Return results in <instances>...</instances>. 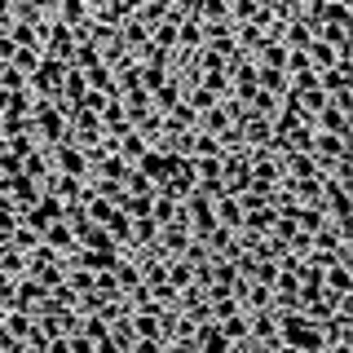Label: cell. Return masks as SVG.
Instances as JSON below:
<instances>
[{
	"instance_id": "1",
	"label": "cell",
	"mask_w": 353,
	"mask_h": 353,
	"mask_svg": "<svg viewBox=\"0 0 353 353\" xmlns=\"http://www.w3.org/2000/svg\"><path fill=\"white\" fill-rule=\"evenodd\" d=\"M31 132H36L40 146H58V141L66 137V110H62V102H44V97H36Z\"/></svg>"
},
{
	"instance_id": "36",
	"label": "cell",
	"mask_w": 353,
	"mask_h": 353,
	"mask_svg": "<svg viewBox=\"0 0 353 353\" xmlns=\"http://www.w3.org/2000/svg\"><path fill=\"white\" fill-rule=\"evenodd\" d=\"M66 353H93V340L75 331V336H66Z\"/></svg>"
},
{
	"instance_id": "21",
	"label": "cell",
	"mask_w": 353,
	"mask_h": 353,
	"mask_svg": "<svg viewBox=\"0 0 353 353\" xmlns=\"http://www.w3.org/2000/svg\"><path fill=\"white\" fill-rule=\"evenodd\" d=\"M9 199H14L18 208H31L40 199V181H31V176H9Z\"/></svg>"
},
{
	"instance_id": "16",
	"label": "cell",
	"mask_w": 353,
	"mask_h": 353,
	"mask_svg": "<svg viewBox=\"0 0 353 353\" xmlns=\"http://www.w3.org/2000/svg\"><path fill=\"white\" fill-rule=\"evenodd\" d=\"M212 216H216V225H225V230H243V208H239L234 194H216L212 199Z\"/></svg>"
},
{
	"instance_id": "24",
	"label": "cell",
	"mask_w": 353,
	"mask_h": 353,
	"mask_svg": "<svg viewBox=\"0 0 353 353\" xmlns=\"http://www.w3.org/2000/svg\"><path fill=\"white\" fill-rule=\"evenodd\" d=\"M0 270H5L9 279H22V274H27V252H18L14 243H5V248H0Z\"/></svg>"
},
{
	"instance_id": "26",
	"label": "cell",
	"mask_w": 353,
	"mask_h": 353,
	"mask_svg": "<svg viewBox=\"0 0 353 353\" xmlns=\"http://www.w3.org/2000/svg\"><path fill=\"white\" fill-rule=\"evenodd\" d=\"M150 216L159 221V225H168V221H176V216H181V203H176V199H168V194H159V190H154V199H150Z\"/></svg>"
},
{
	"instance_id": "37",
	"label": "cell",
	"mask_w": 353,
	"mask_h": 353,
	"mask_svg": "<svg viewBox=\"0 0 353 353\" xmlns=\"http://www.w3.org/2000/svg\"><path fill=\"white\" fill-rule=\"evenodd\" d=\"M168 345H163V340H132V349L128 353H163Z\"/></svg>"
},
{
	"instance_id": "3",
	"label": "cell",
	"mask_w": 353,
	"mask_h": 353,
	"mask_svg": "<svg viewBox=\"0 0 353 353\" xmlns=\"http://www.w3.org/2000/svg\"><path fill=\"white\" fill-rule=\"evenodd\" d=\"M243 314H248V309H243ZM248 340L252 345H265V349L279 345V309H252L248 314Z\"/></svg>"
},
{
	"instance_id": "10",
	"label": "cell",
	"mask_w": 353,
	"mask_h": 353,
	"mask_svg": "<svg viewBox=\"0 0 353 353\" xmlns=\"http://www.w3.org/2000/svg\"><path fill=\"white\" fill-rule=\"evenodd\" d=\"M274 225H279V208H252V212H243V234H256V239H265V234H274Z\"/></svg>"
},
{
	"instance_id": "39",
	"label": "cell",
	"mask_w": 353,
	"mask_h": 353,
	"mask_svg": "<svg viewBox=\"0 0 353 353\" xmlns=\"http://www.w3.org/2000/svg\"><path fill=\"white\" fill-rule=\"evenodd\" d=\"M84 5H88V14H93V18H97V14H102V9L110 5V0H84Z\"/></svg>"
},
{
	"instance_id": "34",
	"label": "cell",
	"mask_w": 353,
	"mask_h": 353,
	"mask_svg": "<svg viewBox=\"0 0 353 353\" xmlns=\"http://www.w3.org/2000/svg\"><path fill=\"white\" fill-rule=\"evenodd\" d=\"M301 5H305V0H270L274 18H296V14H301Z\"/></svg>"
},
{
	"instance_id": "20",
	"label": "cell",
	"mask_w": 353,
	"mask_h": 353,
	"mask_svg": "<svg viewBox=\"0 0 353 353\" xmlns=\"http://www.w3.org/2000/svg\"><path fill=\"white\" fill-rule=\"evenodd\" d=\"M110 75H115V93L141 88V62H137V58H124L119 66H110Z\"/></svg>"
},
{
	"instance_id": "14",
	"label": "cell",
	"mask_w": 353,
	"mask_h": 353,
	"mask_svg": "<svg viewBox=\"0 0 353 353\" xmlns=\"http://www.w3.org/2000/svg\"><path fill=\"white\" fill-rule=\"evenodd\" d=\"M40 243L53 248V252H62V256H71V252H75V230L66 225V221H53V225L40 230Z\"/></svg>"
},
{
	"instance_id": "12",
	"label": "cell",
	"mask_w": 353,
	"mask_h": 353,
	"mask_svg": "<svg viewBox=\"0 0 353 353\" xmlns=\"http://www.w3.org/2000/svg\"><path fill=\"white\" fill-rule=\"evenodd\" d=\"M194 353H230V340L221 336V327L212 323V318L194 327Z\"/></svg>"
},
{
	"instance_id": "32",
	"label": "cell",
	"mask_w": 353,
	"mask_h": 353,
	"mask_svg": "<svg viewBox=\"0 0 353 353\" xmlns=\"http://www.w3.org/2000/svg\"><path fill=\"white\" fill-rule=\"evenodd\" d=\"M9 243H14L18 252H31V248H40V230H31V225H14V234H9Z\"/></svg>"
},
{
	"instance_id": "30",
	"label": "cell",
	"mask_w": 353,
	"mask_h": 353,
	"mask_svg": "<svg viewBox=\"0 0 353 353\" xmlns=\"http://www.w3.org/2000/svg\"><path fill=\"white\" fill-rule=\"evenodd\" d=\"M124 190H128V194H141V199H154V190H159V185H154L150 176H141L137 168H128V176H124Z\"/></svg>"
},
{
	"instance_id": "25",
	"label": "cell",
	"mask_w": 353,
	"mask_h": 353,
	"mask_svg": "<svg viewBox=\"0 0 353 353\" xmlns=\"http://www.w3.org/2000/svg\"><path fill=\"white\" fill-rule=\"evenodd\" d=\"M216 327H221V336H225L230 345H243V340H248V314H243V309L230 314V318H221Z\"/></svg>"
},
{
	"instance_id": "35",
	"label": "cell",
	"mask_w": 353,
	"mask_h": 353,
	"mask_svg": "<svg viewBox=\"0 0 353 353\" xmlns=\"http://www.w3.org/2000/svg\"><path fill=\"white\" fill-rule=\"evenodd\" d=\"M22 172V159L14 150H0V176H18Z\"/></svg>"
},
{
	"instance_id": "19",
	"label": "cell",
	"mask_w": 353,
	"mask_h": 353,
	"mask_svg": "<svg viewBox=\"0 0 353 353\" xmlns=\"http://www.w3.org/2000/svg\"><path fill=\"white\" fill-rule=\"evenodd\" d=\"M318 40H327L331 49L340 53V58H349V40H353V27H340V22H323V27L314 31Z\"/></svg>"
},
{
	"instance_id": "31",
	"label": "cell",
	"mask_w": 353,
	"mask_h": 353,
	"mask_svg": "<svg viewBox=\"0 0 353 353\" xmlns=\"http://www.w3.org/2000/svg\"><path fill=\"white\" fill-rule=\"evenodd\" d=\"M40 58H44L40 49H14V58H9V66H18V71H22V75L31 80V71L40 66Z\"/></svg>"
},
{
	"instance_id": "8",
	"label": "cell",
	"mask_w": 353,
	"mask_h": 353,
	"mask_svg": "<svg viewBox=\"0 0 353 353\" xmlns=\"http://www.w3.org/2000/svg\"><path fill=\"white\" fill-rule=\"evenodd\" d=\"M44 296H49V292H44V287H40L36 279H31V274H22V279H14V305H9V309L36 314V309L44 305Z\"/></svg>"
},
{
	"instance_id": "9",
	"label": "cell",
	"mask_w": 353,
	"mask_h": 353,
	"mask_svg": "<svg viewBox=\"0 0 353 353\" xmlns=\"http://www.w3.org/2000/svg\"><path fill=\"white\" fill-rule=\"evenodd\" d=\"M279 163H283V181H301V176H318V163H314V154H305V150H283V154H279Z\"/></svg>"
},
{
	"instance_id": "33",
	"label": "cell",
	"mask_w": 353,
	"mask_h": 353,
	"mask_svg": "<svg viewBox=\"0 0 353 353\" xmlns=\"http://www.w3.org/2000/svg\"><path fill=\"white\" fill-rule=\"evenodd\" d=\"M163 80H168V71H163V66H146V62H141V88H146V93H154Z\"/></svg>"
},
{
	"instance_id": "13",
	"label": "cell",
	"mask_w": 353,
	"mask_h": 353,
	"mask_svg": "<svg viewBox=\"0 0 353 353\" xmlns=\"http://www.w3.org/2000/svg\"><path fill=\"white\" fill-rule=\"evenodd\" d=\"M168 159H172L168 150H159V146H146V150H141V159L132 163V168H137L141 176H150V181L159 185V181H163V172H168Z\"/></svg>"
},
{
	"instance_id": "4",
	"label": "cell",
	"mask_w": 353,
	"mask_h": 353,
	"mask_svg": "<svg viewBox=\"0 0 353 353\" xmlns=\"http://www.w3.org/2000/svg\"><path fill=\"white\" fill-rule=\"evenodd\" d=\"M75 31L66 27V22L53 18L49 22V31H44V58H58V62H71V53H75Z\"/></svg>"
},
{
	"instance_id": "38",
	"label": "cell",
	"mask_w": 353,
	"mask_h": 353,
	"mask_svg": "<svg viewBox=\"0 0 353 353\" xmlns=\"http://www.w3.org/2000/svg\"><path fill=\"white\" fill-rule=\"evenodd\" d=\"M141 5H150V9H159L163 18H168V9H181V0H141Z\"/></svg>"
},
{
	"instance_id": "23",
	"label": "cell",
	"mask_w": 353,
	"mask_h": 353,
	"mask_svg": "<svg viewBox=\"0 0 353 353\" xmlns=\"http://www.w3.org/2000/svg\"><path fill=\"white\" fill-rule=\"evenodd\" d=\"M163 270H168V287H172V292H181V287H190V283H194V265H190V261H181V256H172L168 265H163Z\"/></svg>"
},
{
	"instance_id": "17",
	"label": "cell",
	"mask_w": 353,
	"mask_h": 353,
	"mask_svg": "<svg viewBox=\"0 0 353 353\" xmlns=\"http://www.w3.org/2000/svg\"><path fill=\"white\" fill-rule=\"evenodd\" d=\"M58 22H66V27H71L75 36H80L88 22H93V14H88L84 0H62V5H58Z\"/></svg>"
},
{
	"instance_id": "28",
	"label": "cell",
	"mask_w": 353,
	"mask_h": 353,
	"mask_svg": "<svg viewBox=\"0 0 353 353\" xmlns=\"http://www.w3.org/2000/svg\"><path fill=\"white\" fill-rule=\"evenodd\" d=\"M283 58H287V49H283L279 40H265L261 49L252 53V62H256V66H279V71H283Z\"/></svg>"
},
{
	"instance_id": "40",
	"label": "cell",
	"mask_w": 353,
	"mask_h": 353,
	"mask_svg": "<svg viewBox=\"0 0 353 353\" xmlns=\"http://www.w3.org/2000/svg\"><path fill=\"white\" fill-rule=\"evenodd\" d=\"M248 353H274V349H265V345H252V340H248Z\"/></svg>"
},
{
	"instance_id": "2",
	"label": "cell",
	"mask_w": 353,
	"mask_h": 353,
	"mask_svg": "<svg viewBox=\"0 0 353 353\" xmlns=\"http://www.w3.org/2000/svg\"><path fill=\"white\" fill-rule=\"evenodd\" d=\"M190 190H194V159L172 154V159H168V172H163V181H159V194H168V199L181 203Z\"/></svg>"
},
{
	"instance_id": "29",
	"label": "cell",
	"mask_w": 353,
	"mask_h": 353,
	"mask_svg": "<svg viewBox=\"0 0 353 353\" xmlns=\"http://www.w3.org/2000/svg\"><path fill=\"white\" fill-rule=\"evenodd\" d=\"M93 279L97 274L93 270H80V265H66V287H71L75 296H84V292H93Z\"/></svg>"
},
{
	"instance_id": "15",
	"label": "cell",
	"mask_w": 353,
	"mask_h": 353,
	"mask_svg": "<svg viewBox=\"0 0 353 353\" xmlns=\"http://www.w3.org/2000/svg\"><path fill=\"white\" fill-rule=\"evenodd\" d=\"M314 128L318 132H336V137H349V115L340 106H323V110H314Z\"/></svg>"
},
{
	"instance_id": "7",
	"label": "cell",
	"mask_w": 353,
	"mask_h": 353,
	"mask_svg": "<svg viewBox=\"0 0 353 353\" xmlns=\"http://www.w3.org/2000/svg\"><path fill=\"white\" fill-rule=\"evenodd\" d=\"M318 88H323L327 97H336V93H349V88H353V58H340L336 66L318 71Z\"/></svg>"
},
{
	"instance_id": "5",
	"label": "cell",
	"mask_w": 353,
	"mask_h": 353,
	"mask_svg": "<svg viewBox=\"0 0 353 353\" xmlns=\"http://www.w3.org/2000/svg\"><path fill=\"white\" fill-rule=\"evenodd\" d=\"M252 185H270V190L283 185V163L274 150H252Z\"/></svg>"
},
{
	"instance_id": "27",
	"label": "cell",
	"mask_w": 353,
	"mask_h": 353,
	"mask_svg": "<svg viewBox=\"0 0 353 353\" xmlns=\"http://www.w3.org/2000/svg\"><path fill=\"white\" fill-rule=\"evenodd\" d=\"M106 336L115 340V345L124 349V353L132 349V340H137V336H132V323H128V309H124V314H119V318H110V331H106Z\"/></svg>"
},
{
	"instance_id": "22",
	"label": "cell",
	"mask_w": 353,
	"mask_h": 353,
	"mask_svg": "<svg viewBox=\"0 0 353 353\" xmlns=\"http://www.w3.org/2000/svg\"><path fill=\"white\" fill-rule=\"evenodd\" d=\"M75 243H80V248H88V252H119V243L110 239L102 225H88V230H80V239H75Z\"/></svg>"
},
{
	"instance_id": "6",
	"label": "cell",
	"mask_w": 353,
	"mask_h": 353,
	"mask_svg": "<svg viewBox=\"0 0 353 353\" xmlns=\"http://www.w3.org/2000/svg\"><path fill=\"white\" fill-rule=\"evenodd\" d=\"M323 208L331 221H349L353 216V199H349V185L331 181V176H323Z\"/></svg>"
},
{
	"instance_id": "11",
	"label": "cell",
	"mask_w": 353,
	"mask_h": 353,
	"mask_svg": "<svg viewBox=\"0 0 353 353\" xmlns=\"http://www.w3.org/2000/svg\"><path fill=\"white\" fill-rule=\"evenodd\" d=\"M5 336H14L18 345H27L36 336V314H22V309H5V323H0Z\"/></svg>"
},
{
	"instance_id": "42",
	"label": "cell",
	"mask_w": 353,
	"mask_h": 353,
	"mask_svg": "<svg viewBox=\"0 0 353 353\" xmlns=\"http://www.w3.org/2000/svg\"><path fill=\"white\" fill-rule=\"evenodd\" d=\"M18 353H27V349H18Z\"/></svg>"
},
{
	"instance_id": "18",
	"label": "cell",
	"mask_w": 353,
	"mask_h": 353,
	"mask_svg": "<svg viewBox=\"0 0 353 353\" xmlns=\"http://www.w3.org/2000/svg\"><path fill=\"white\" fill-rule=\"evenodd\" d=\"M323 287L331 296H353V270H349V265H327V270H323Z\"/></svg>"
},
{
	"instance_id": "41",
	"label": "cell",
	"mask_w": 353,
	"mask_h": 353,
	"mask_svg": "<svg viewBox=\"0 0 353 353\" xmlns=\"http://www.w3.org/2000/svg\"><path fill=\"white\" fill-rule=\"evenodd\" d=\"M256 5H270V0H256Z\"/></svg>"
}]
</instances>
